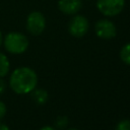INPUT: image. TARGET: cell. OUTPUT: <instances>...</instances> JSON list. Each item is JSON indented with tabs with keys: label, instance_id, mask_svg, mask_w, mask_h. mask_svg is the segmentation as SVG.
Returning <instances> with one entry per match:
<instances>
[{
	"label": "cell",
	"instance_id": "4",
	"mask_svg": "<svg viewBox=\"0 0 130 130\" xmlns=\"http://www.w3.org/2000/svg\"><path fill=\"white\" fill-rule=\"evenodd\" d=\"M46 27V18L40 11H32L26 17V29L32 36H40Z\"/></svg>",
	"mask_w": 130,
	"mask_h": 130
},
{
	"label": "cell",
	"instance_id": "18",
	"mask_svg": "<svg viewBox=\"0 0 130 130\" xmlns=\"http://www.w3.org/2000/svg\"><path fill=\"white\" fill-rule=\"evenodd\" d=\"M68 130H78V129H76V128H70V129H68Z\"/></svg>",
	"mask_w": 130,
	"mask_h": 130
},
{
	"label": "cell",
	"instance_id": "3",
	"mask_svg": "<svg viewBox=\"0 0 130 130\" xmlns=\"http://www.w3.org/2000/svg\"><path fill=\"white\" fill-rule=\"evenodd\" d=\"M125 0H96L98 10L105 16H116L122 12Z\"/></svg>",
	"mask_w": 130,
	"mask_h": 130
},
{
	"label": "cell",
	"instance_id": "15",
	"mask_svg": "<svg viewBox=\"0 0 130 130\" xmlns=\"http://www.w3.org/2000/svg\"><path fill=\"white\" fill-rule=\"evenodd\" d=\"M0 130H9V127L3 123H0Z\"/></svg>",
	"mask_w": 130,
	"mask_h": 130
},
{
	"label": "cell",
	"instance_id": "1",
	"mask_svg": "<svg viewBox=\"0 0 130 130\" xmlns=\"http://www.w3.org/2000/svg\"><path fill=\"white\" fill-rule=\"evenodd\" d=\"M38 83V76L35 70L29 67L22 66L14 69L9 78L11 89L18 94H26L31 92Z\"/></svg>",
	"mask_w": 130,
	"mask_h": 130
},
{
	"label": "cell",
	"instance_id": "2",
	"mask_svg": "<svg viewBox=\"0 0 130 130\" xmlns=\"http://www.w3.org/2000/svg\"><path fill=\"white\" fill-rule=\"evenodd\" d=\"M4 48L11 54L18 55L24 53L29 45L28 39L25 35L18 31L8 32L3 39Z\"/></svg>",
	"mask_w": 130,
	"mask_h": 130
},
{
	"label": "cell",
	"instance_id": "11",
	"mask_svg": "<svg viewBox=\"0 0 130 130\" xmlns=\"http://www.w3.org/2000/svg\"><path fill=\"white\" fill-rule=\"evenodd\" d=\"M68 123H69V121H68V118L66 116H59L55 121V126L58 129L63 130L68 126Z\"/></svg>",
	"mask_w": 130,
	"mask_h": 130
},
{
	"label": "cell",
	"instance_id": "12",
	"mask_svg": "<svg viewBox=\"0 0 130 130\" xmlns=\"http://www.w3.org/2000/svg\"><path fill=\"white\" fill-rule=\"evenodd\" d=\"M115 130H130V120H121L115 127Z\"/></svg>",
	"mask_w": 130,
	"mask_h": 130
},
{
	"label": "cell",
	"instance_id": "17",
	"mask_svg": "<svg viewBox=\"0 0 130 130\" xmlns=\"http://www.w3.org/2000/svg\"><path fill=\"white\" fill-rule=\"evenodd\" d=\"M2 43H3V36H2V32H1V30H0V47H1Z\"/></svg>",
	"mask_w": 130,
	"mask_h": 130
},
{
	"label": "cell",
	"instance_id": "5",
	"mask_svg": "<svg viewBox=\"0 0 130 130\" xmlns=\"http://www.w3.org/2000/svg\"><path fill=\"white\" fill-rule=\"evenodd\" d=\"M89 27L88 20L83 15H74L68 23V31L75 38L83 37Z\"/></svg>",
	"mask_w": 130,
	"mask_h": 130
},
{
	"label": "cell",
	"instance_id": "6",
	"mask_svg": "<svg viewBox=\"0 0 130 130\" xmlns=\"http://www.w3.org/2000/svg\"><path fill=\"white\" fill-rule=\"evenodd\" d=\"M94 31L96 36L101 39L104 40H110L115 38L117 34L116 25L114 24L113 21L107 19V18H102L99 21H96L94 25Z\"/></svg>",
	"mask_w": 130,
	"mask_h": 130
},
{
	"label": "cell",
	"instance_id": "10",
	"mask_svg": "<svg viewBox=\"0 0 130 130\" xmlns=\"http://www.w3.org/2000/svg\"><path fill=\"white\" fill-rule=\"evenodd\" d=\"M120 58L125 64L130 66V43L122 47L120 51Z\"/></svg>",
	"mask_w": 130,
	"mask_h": 130
},
{
	"label": "cell",
	"instance_id": "13",
	"mask_svg": "<svg viewBox=\"0 0 130 130\" xmlns=\"http://www.w3.org/2000/svg\"><path fill=\"white\" fill-rule=\"evenodd\" d=\"M5 114H6V106L3 102L0 101V120L5 116Z\"/></svg>",
	"mask_w": 130,
	"mask_h": 130
},
{
	"label": "cell",
	"instance_id": "14",
	"mask_svg": "<svg viewBox=\"0 0 130 130\" xmlns=\"http://www.w3.org/2000/svg\"><path fill=\"white\" fill-rule=\"evenodd\" d=\"M5 89H6V83H5L4 80L1 79V77H0V94H2V93L5 91Z\"/></svg>",
	"mask_w": 130,
	"mask_h": 130
},
{
	"label": "cell",
	"instance_id": "7",
	"mask_svg": "<svg viewBox=\"0 0 130 130\" xmlns=\"http://www.w3.org/2000/svg\"><path fill=\"white\" fill-rule=\"evenodd\" d=\"M82 7L81 0H59L58 9L66 15H75Z\"/></svg>",
	"mask_w": 130,
	"mask_h": 130
},
{
	"label": "cell",
	"instance_id": "16",
	"mask_svg": "<svg viewBox=\"0 0 130 130\" xmlns=\"http://www.w3.org/2000/svg\"><path fill=\"white\" fill-rule=\"evenodd\" d=\"M40 130H55V129L53 127H51V126H45V127L41 128Z\"/></svg>",
	"mask_w": 130,
	"mask_h": 130
},
{
	"label": "cell",
	"instance_id": "8",
	"mask_svg": "<svg viewBox=\"0 0 130 130\" xmlns=\"http://www.w3.org/2000/svg\"><path fill=\"white\" fill-rule=\"evenodd\" d=\"M31 98L35 101L36 104L38 105H44L47 103L49 94L47 92V90H45L44 88H35L31 91Z\"/></svg>",
	"mask_w": 130,
	"mask_h": 130
},
{
	"label": "cell",
	"instance_id": "9",
	"mask_svg": "<svg viewBox=\"0 0 130 130\" xmlns=\"http://www.w3.org/2000/svg\"><path fill=\"white\" fill-rule=\"evenodd\" d=\"M10 70V62L7 56L0 52V77H4L9 73Z\"/></svg>",
	"mask_w": 130,
	"mask_h": 130
}]
</instances>
